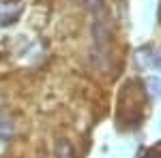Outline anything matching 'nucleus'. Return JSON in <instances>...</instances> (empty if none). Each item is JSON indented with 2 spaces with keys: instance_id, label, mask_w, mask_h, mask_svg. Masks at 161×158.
Returning a JSON list of instances; mask_svg holds the SVG:
<instances>
[{
  "instance_id": "obj_1",
  "label": "nucleus",
  "mask_w": 161,
  "mask_h": 158,
  "mask_svg": "<svg viewBox=\"0 0 161 158\" xmlns=\"http://www.w3.org/2000/svg\"><path fill=\"white\" fill-rule=\"evenodd\" d=\"M90 32H92V41H95V47H110V38H112V26L105 17L97 15L95 22L90 26Z\"/></svg>"
},
{
  "instance_id": "obj_2",
  "label": "nucleus",
  "mask_w": 161,
  "mask_h": 158,
  "mask_svg": "<svg viewBox=\"0 0 161 158\" xmlns=\"http://www.w3.org/2000/svg\"><path fill=\"white\" fill-rule=\"evenodd\" d=\"M54 156L56 158H75V147L69 139H58L54 143Z\"/></svg>"
},
{
  "instance_id": "obj_3",
  "label": "nucleus",
  "mask_w": 161,
  "mask_h": 158,
  "mask_svg": "<svg viewBox=\"0 0 161 158\" xmlns=\"http://www.w3.org/2000/svg\"><path fill=\"white\" fill-rule=\"evenodd\" d=\"M82 2H84V7H86L95 17L105 11V0H82Z\"/></svg>"
},
{
  "instance_id": "obj_4",
  "label": "nucleus",
  "mask_w": 161,
  "mask_h": 158,
  "mask_svg": "<svg viewBox=\"0 0 161 158\" xmlns=\"http://www.w3.org/2000/svg\"><path fill=\"white\" fill-rule=\"evenodd\" d=\"M13 137V124L9 120H0V139L7 141Z\"/></svg>"
},
{
  "instance_id": "obj_5",
  "label": "nucleus",
  "mask_w": 161,
  "mask_h": 158,
  "mask_svg": "<svg viewBox=\"0 0 161 158\" xmlns=\"http://www.w3.org/2000/svg\"><path fill=\"white\" fill-rule=\"evenodd\" d=\"M148 85H150L153 96H155V98H161V79H157V77H150V79H148Z\"/></svg>"
},
{
  "instance_id": "obj_6",
  "label": "nucleus",
  "mask_w": 161,
  "mask_h": 158,
  "mask_svg": "<svg viewBox=\"0 0 161 158\" xmlns=\"http://www.w3.org/2000/svg\"><path fill=\"white\" fill-rule=\"evenodd\" d=\"M144 158H161V154H159V152H155V150H153V152H148V154H146Z\"/></svg>"
}]
</instances>
